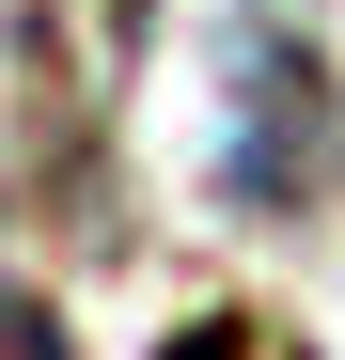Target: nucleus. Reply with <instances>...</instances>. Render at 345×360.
I'll list each match as a JSON object with an SVG mask.
<instances>
[{
	"mask_svg": "<svg viewBox=\"0 0 345 360\" xmlns=\"http://www.w3.org/2000/svg\"><path fill=\"white\" fill-rule=\"evenodd\" d=\"M0 360H63V314H47V297H16V282H0Z\"/></svg>",
	"mask_w": 345,
	"mask_h": 360,
	"instance_id": "1",
	"label": "nucleus"
}]
</instances>
